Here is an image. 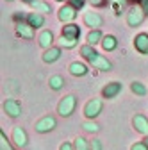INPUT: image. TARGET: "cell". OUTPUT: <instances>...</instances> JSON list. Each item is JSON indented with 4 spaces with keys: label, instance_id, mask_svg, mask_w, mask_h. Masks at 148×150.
I'll return each instance as SVG.
<instances>
[{
    "label": "cell",
    "instance_id": "6da1fadb",
    "mask_svg": "<svg viewBox=\"0 0 148 150\" xmlns=\"http://www.w3.org/2000/svg\"><path fill=\"white\" fill-rule=\"evenodd\" d=\"M75 105H77V97L75 95H66L64 98H61V102L57 105V112H59L63 118H68V116L73 115Z\"/></svg>",
    "mask_w": 148,
    "mask_h": 150
},
{
    "label": "cell",
    "instance_id": "7a4b0ae2",
    "mask_svg": "<svg viewBox=\"0 0 148 150\" xmlns=\"http://www.w3.org/2000/svg\"><path fill=\"white\" fill-rule=\"evenodd\" d=\"M102 107H104L102 98H93V100H89V102L84 105V116H86L87 120H95L100 112H102Z\"/></svg>",
    "mask_w": 148,
    "mask_h": 150
},
{
    "label": "cell",
    "instance_id": "3957f363",
    "mask_svg": "<svg viewBox=\"0 0 148 150\" xmlns=\"http://www.w3.org/2000/svg\"><path fill=\"white\" fill-rule=\"evenodd\" d=\"M144 16L146 14H144V11L139 6L130 7L128 13H127V23H128V27H139L143 23V20H144Z\"/></svg>",
    "mask_w": 148,
    "mask_h": 150
},
{
    "label": "cell",
    "instance_id": "277c9868",
    "mask_svg": "<svg viewBox=\"0 0 148 150\" xmlns=\"http://www.w3.org/2000/svg\"><path fill=\"white\" fill-rule=\"evenodd\" d=\"M57 16H59V20H61L64 25H68V23H71V22L77 18V9L73 7V6H70V4H64V6L59 9Z\"/></svg>",
    "mask_w": 148,
    "mask_h": 150
},
{
    "label": "cell",
    "instance_id": "5b68a950",
    "mask_svg": "<svg viewBox=\"0 0 148 150\" xmlns=\"http://www.w3.org/2000/svg\"><path fill=\"white\" fill-rule=\"evenodd\" d=\"M55 125H57V122H55L54 116H43L39 122H36V127H34V129H36V132L45 134V132H50V130H54Z\"/></svg>",
    "mask_w": 148,
    "mask_h": 150
},
{
    "label": "cell",
    "instance_id": "8992f818",
    "mask_svg": "<svg viewBox=\"0 0 148 150\" xmlns=\"http://www.w3.org/2000/svg\"><path fill=\"white\" fill-rule=\"evenodd\" d=\"M4 112H6L7 116H11V118H18V116L22 115V105H20V102L14 100V98L6 100L4 102Z\"/></svg>",
    "mask_w": 148,
    "mask_h": 150
},
{
    "label": "cell",
    "instance_id": "52a82bcc",
    "mask_svg": "<svg viewBox=\"0 0 148 150\" xmlns=\"http://www.w3.org/2000/svg\"><path fill=\"white\" fill-rule=\"evenodd\" d=\"M13 141H14V145L18 148H25L27 146L29 138H27V132H25L23 127H14L13 129Z\"/></svg>",
    "mask_w": 148,
    "mask_h": 150
},
{
    "label": "cell",
    "instance_id": "ba28073f",
    "mask_svg": "<svg viewBox=\"0 0 148 150\" xmlns=\"http://www.w3.org/2000/svg\"><path fill=\"white\" fill-rule=\"evenodd\" d=\"M14 30H16V36L18 38H23V40H32V38H34V29L27 22H18L16 27H14Z\"/></svg>",
    "mask_w": 148,
    "mask_h": 150
},
{
    "label": "cell",
    "instance_id": "9c48e42d",
    "mask_svg": "<svg viewBox=\"0 0 148 150\" xmlns=\"http://www.w3.org/2000/svg\"><path fill=\"white\" fill-rule=\"evenodd\" d=\"M84 23L87 25V27H91V30H97L98 27H102V23H104V20H102V16L98 14V13H86L84 14Z\"/></svg>",
    "mask_w": 148,
    "mask_h": 150
},
{
    "label": "cell",
    "instance_id": "30bf717a",
    "mask_svg": "<svg viewBox=\"0 0 148 150\" xmlns=\"http://www.w3.org/2000/svg\"><path fill=\"white\" fill-rule=\"evenodd\" d=\"M134 48L143 54V55H148V34L146 32H141L134 38Z\"/></svg>",
    "mask_w": 148,
    "mask_h": 150
},
{
    "label": "cell",
    "instance_id": "8fae6325",
    "mask_svg": "<svg viewBox=\"0 0 148 150\" xmlns=\"http://www.w3.org/2000/svg\"><path fill=\"white\" fill-rule=\"evenodd\" d=\"M121 82H118V81H114V82H109L107 86H104V89H102V97L104 98H114L116 95H118V93L121 91Z\"/></svg>",
    "mask_w": 148,
    "mask_h": 150
},
{
    "label": "cell",
    "instance_id": "7c38bea8",
    "mask_svg": "<svg viewBox=\"0 0 148 150\" xmlns=\"http://www.w3.org/2000/svg\"><path fill=\"white\" fill-rule=\"evenodd\" d=\"M132 125H134V129L137 130V132L148 136V118H146V116H143V115H136V116L132 118Z\"/></svg>",
    "mask_w": 148,
    "mask_h": 150
},
{
    "label": "cell",
    "instance_id": "4fadbf2b",
    "mask_svg": "<svg viewBox=\"0 0 148 150\" xmlns=\"http://www.w3.org/2000/svg\"><path fill=\"white\" fill-rule=\"evenodd\" d=\"M25 22L32 27V29H39L45 25V16L41 13H29L25 16Z\"/></svg>",
    "mask_w": 148,
    "mask_h": 150
},
{
    "label": "cell",
    "instance_id": "5bb4252c",
    "mask_svg": "<svg viewBox=\"0 0 148 150\" xmlns=\"http://www.w3.org/2000/svg\"><path fill=\"white\" fill-rule=\"evenodd\" d=\"M61 36L63 38H71V40H79L80 38V27L75 23H68L61 29Z\"/></svg>",
    "mask_w": 148,
    "mask_h": 150
},
{
    "label": "cell",
    "instance_id": "9a60e30c",
    "mask_svg": "<svg viewBox=\"0 0 148 150\" xmlns=\"http://www.w3.org/2000/svg\"><path fill=\"white\" fill-rule=\"evenodd\" d=\"M89 63L93 64V66H97L98 70H102V71H111V70H113V64H111V61H107L104 55H100V54H97Z\"/></svg>",
    "mask_w": 148,
    "mask_h": 150
},
{
    "label": "cell",
    "instance_id": "2e32d148",
    "mask_svg": "<svg viewBox=\"0 0 148 150\" xmlns=\"http://www.w3.org/2000/svg\"><path fill=\"white\" fill-rule=\"evenodd\" d=\"M68 70H70V73L73 77H84V75H87V71H89V68L84 63H79V61H73L68 66Z\"/></svg>",
    "mask_w": 148,
    "mask_h": 150
},
{
    "label": "cell",
    "instance_id": "e0dca14e",
    "mask_svg": "<svg viewBox=\"0 0 148 150\" xmlns=\"http://www.w3.org/2000/svg\"><path fill=\"white\" fill-rule=\"evenodd\" d=\"M38 43H39V47L45 48V50L52 48V45H54V32H52V30H43V32L38 36Z\"/></svg>",
    "mask_w": 148,
    "mask_h": 150
},
{
    "label": "cell",
    "instance_id": "ac0fdd59",
    "mask_svg": "<svg viewBox=\"0 0 148 150\" xmlns=\"http://www.w3.org/2000/svg\"><path fill=\"white\" fill-rule=\"evenodd\" d=\"M59 57H61V48H59V47H52V48L45 50V54H43V61L48 63V64L55 63Z\"/></svg>",
    "mask_w": 148,
    "mask_h": 150
},
{
    "label": "cell",
    "instance_id": "d6986e66",
    "mask_svg": "<svg viewBox=\"0 0 148 150\" xmlns=\"http://www.w3.org/2000/svg\"><path fill=\"white\" fill-rule=\"evenodd\" d=\"M102 48L105 50V52H113V50H116V47H118V40H116V36H113V34H107V36H104V40H102Z\"/></svg>",
    "mask_w": 148,
    "mask_h": 150
},
{
    "label": "cell",
    "instance_id": "ffe728a7",
    "mask_svg": "<svg viewBox=\"0 0 148 150\" xmlns=\"http://www.w3.org/2000/svg\"><path fill=\"white\" fill-rule=\"evenodd\" d=\"M87 45H91V47H95V45H98V43H102V40H104V34L100 32V29H97V30H91L89 34H87Z\"/></svg>",
    "mask_w": 148,
    "mask_h": 150
},
{
    "label": "cell",
    "instance_id": "44dd1931",
    "mask_svg": "<svg viewBox=\"0 0 148 150\" xmlns=\"http://www.w3.org/2000/svg\"><path fill=\"white\" fill-rule=\"evenodd\" d=\"M48 84H50V88H52L54 91H59V89L64 86V79L61 77V75H52L50 81H48Z\"/></svg>",
    "mask_w": 148,
    "mask_h": 150
},
{
    "label": "cell",
    "instance_id": "7402d4cb",
    "mask_svg": "<svg viewBox=\"0 0 148 150\" xmlns=\"http://www.w3.org/2000/svg\"><path fill=\"white\" fill-rule=\"evenodd\" d=\"M30 7H34L36 13H52V7L47 2H43V0H36V2L30 4Z\"/></svg>",
    "mask_w": 148,
    "mask_h": 150
},
{
    "label": "cell",
    "instance_id": "603a6c76",
    "mask_svg": "<svg viewBox=\"0 0 148 150\" xmlns=\"http://www.w3.org/2000/svg\"><path fill=\"white\" fill-rule=\"evenodd\" d=\"M130 91L136 93V95H139V97H144V95H146V86H144L143 82L134 81V82L130 84Z\"/></svg>",
    "mask_w": 148,
    "mask_h": 150
},
{
    "label": "cell",
    "instance_id": "cb8c5ba5",
    "mask_svg": "<svg viewBox=\"0 0 148 150\" xmlns=\"http://www.w3.org/2000/svg\"><path fill=\"white\" fill-rule=\"evenodd\" d=\"M73 148L75 150H91L89 148V141L84 139V138H77L75 141H73Z\"/></svg>",
    "mask_w": 148,
    "mask_h": 150
},
{
    "label": "cell",
    "instance_id": "d4e9b609",
    "mask_svg": "<svg viewBox=\"0 0 148 150\" xmlns=\"http://www.w3.org/2000/svg\"><path fill=\"white\" fill-rule=\"evenodd\" d=\"M82 129L86 130V132H91V134H95V132H98L100 130V127L93 122V120H87V122H84L82 123Z\"/></svg>",
    "mask_w": 148,
    "mask_h": 150
},
{
    "label": "cell",
    "instance_id": "484cf974",
    "mask_svg": "<svg viewBox=\"0 0 148 150\" xmlns=\"http://www.w3.org/2000/svg\"><path fill=\"white\" fill-rule=\"evenodd\" d=\"M59 43H61V47H63V48H73V47H77L79 40H71V38H63V36H61Z\"/></svg>",
    "mask_w": 148,
    "mask_h": 150
},
{
    "label": "cell",
    "instance_id": "4316f807",
    "mask_svg": "<svg viewBox=\"0 0 148 150\" xmlns=\"http://www.w3.org/2000/svg\"><path fill=\"white\" fill-rule=\"evenodd\" d=\"M113 4H114V11H116V14H120L121 11H123V7H125V0H113Z\"/></svg>",
    "mask_w": 148,
    "mask_h": 150
},
{
    "label": "cell",
    "instance_id": "83f0119b",
    "mask_svg": "<svg viewBox=\"0 0 148 150\" xmlns=\"http://www.w3.org/2000/svg\"><path fill=\"white\" fill-rule=\"evenodd\" d=\"M0 148H2V150H13V148L9 146V143H7V139H6V134H4V132H0Z\"/></svg>",
    "mask_w": 148,
    "mask_h": 150
},
{
    "label": "cell",
    "instance_id": "f1b7e54d",
    "mask_svg": "<svg viewBox=\"0 0 148 150\" xmlns=\"http://www.w3.org/2000/svg\"><path fill=\"white\" fill-rule=\"evenodd\" d=\"M68 4H70V6H73V7L79 11V9H82V7H84V0H70Z\"/></svg>",
    "mask_w": 148,
    "mask_h": 150
},
{
    "label": "cell",
    "instance_id": "f546056e",
    "mask_svg": "<svg viewBox=\"0 0 148 150\" xmlns=\"http://www.w3.org/2000/svg\"><path fill=\"white\" fill-rule=\"evenodd\" d=\"M89 148H91V150H102V143H100V139L89 141Z\"/></svg>",
    "mask_w": 148,
    "mask_h": 150
},
{
    "label": "cell",
    "instance_id": "4dcf8cb0",
    "mask_svg": "<svg viewBox=\"0 0 148 150\" xmlns=\"http://www.w3.org/2000/svg\"><path fill=\"white\" fill-rule=\"evenodd\" d=\"M130 150H148V146L141 141V143H136V145H132V148Z\"/></svg>",
    "mask_w": 148,
    "mask_h": 150
},
{
    "label": "cell",
    "instance_id": "1f68e13d",
    "mask_svg": "<svg viewBox=\"0 0 148 150\" xmlns=\"http://www.w3.org/2000/svg\"><path fill=\"white\" fill-rule=\"evenodd\" d=\"M107 4V0H91V6H95V7H102Z\"/></svg>",
    "mask_w": 148,
    "mask_h": 150
},
{
    "label": "cell",
    "instance_id": "d6a6232c",
    "mask_svg": "<svg viewBox=\"0 0 148 150\" xmlns=\"http://www.w3.org/2000/svg\"><path fill=\"white\" fill-rule=\"evenodd\" d=\"M139 7L144 11V14H148V0H139Z\"/></svg>",
    "mask_w": 148,
    "mask_h": 150
},
{
    "label": "cell",
    "instance_id": "836d02e7",
    "mask_svg": "<svg viewBox=\"0 0 148 150\" xmlns=\"http://www.w3.org/2000/svg\"><path fill=\"white\" fill-rule=\"evenodd\" d=\"M59 150H75V148H73V145H71V143H63Z\"/></svg>",
    "mask_w": 148,
    "mask_h": 150
},
{
    "label": "cell",
    "instance_id": "e575fe53",
    "mask_svg": "<svg viewBox=\"0 0 148 150\" xmlns=\"http://www.w3.org/2000/svg\"><path fill=\"white\" fill-rule=\"evenodd\" d=\"M22 2H25V4H29V6H30L32 2H36V0H22Z\"/></svg>",
    "mask_w": 148,
    "mask_h": 150
},
{
    "label": "cell",
    "instance_id": "d590c367",
    "mask_svg": "<svg viewBox=\"0 0 148 150\" xmlns=\"http://www.w3.org/2000/svg\"><path fill=\"white\" fill-rule=\"evenodd\" d=\"M143 143H144V145L148 146V136H144V139H143Z\"/></svg>",
    "mask_w": 148,
    "mask_h": 150
},
{
    "label": "cell",
    "instance_id": "8d00e7d4",
    "mask_svg": "<svg viewBox=\"0 0 148 150\" xmlns=\"http://www.w3.org/2000/svg\"><path fill=\"white\" fill-rule=\"evenodd\" d=\"M55 2H70V0H55Z\"/></svg>",
    "mask_w": 148,
    "mask_h": 150
},
{
    "label": "cell",
    "instance_id": "74e56055",
    "mask_svg": "<svg viewBox=\"0 0 148 150\" xmlns=\"http://www.w3.org/2000/svg\"><path fill=\"white\" fill-rule=\"evenodd\" d=\"M6 2H13V0H6Z\"/></svg>",
    "mask_w": 148,
    "mask_h": 150
}]
</instances>
